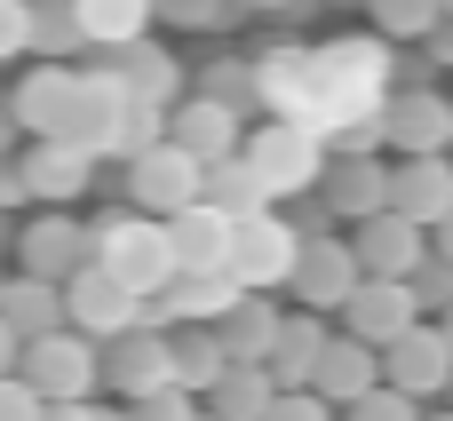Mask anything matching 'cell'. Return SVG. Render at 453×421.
<instances>
[{"label":"cell","instance_id":"ab89813d","mask_svg":"<svg viewBox=\"0 0 453 421\" xmlns=\"http://www.w3.org/2000/svg\"><path fill=\"white\" fill-rule=\"evenodd\" d=\"M16 366H24V342H16V326H8V318H0V382H8V374H16Z\"/></svg>","mask_w":453,"mask_h":421},{"label":"cell","instance_id":"5b68a950","mask_svg":"<svg viewBox=\"0 0 453 421\" xmlns=\"http://www.w3.org/2000/svg\"><path fill=\"white\" fill-rule=\"evenodd\" d=\"M239 159L263 175V191H271V199H295V191H311V183H319L326 143H319L311 127H295V119H263V127L247 135V151H239Z\"/></svg>","mask_w":453,"mask_h":421},{"label":"cell","instance_id":"f907efd6","mask_svg":"<svg viewBox=\"0 0 453 421\" xmlns=\"http://www.w3.org/2000/svg\"><path fill=\"white\" fill-rule=\"evenodd\" d=\"M0 287H8V279H0Z\"/></svg>","mask_w":453,"mask_h":421},{"label":"cell","instance_id":"30bf717a","mask_svg":"<svg viewBox=\"0 0 453 421\" xmlns=\"http://www.w3.org/2000/svg\"><path fill=\"white\" fill-rule=\"evenodd\" d=\"M247 287L231 279V271H199V279H167L159 295H143V326H215L231 302H239Z\"/></svg>","mask_w":453,"mask_h":421},{"label":"cell","instance_id":"4fadbf2b","mask_svg":"<svg viewBox=\"0 0 453 421\" xmlns=\"http://www.w3.org/2000/svg\"><path fill=\"white\" fill-rule=\"evenodd\" d=\"M167 143L191 151L199 167L231 159L247 135H239V103H215V96H191V103H167Z\"/></svg>","mask_w":453,"mask_h":421},{"label":"cell","instance_id":"6da1fadb","mask_svg":"<svg viewBox=\"0 0 453 421\" xmlns=\"http://www.w3.org/2000/svg\"><path fill=\"white\" fill-rule=\"evenodd\" d=\"M247 80H255V96L271 103V119H295V127H311V135L326 143V135H342L350 119H374V111H382V96H390V48H382L374 32H342V40H326V48L287 40V48H271Z\"/></svg>","mask_w":453,"mask_h":421},{"label":"cell","instance_id":"5bb4252c","mask_svg":"<svg viewBox=\"0 0 453 421\" xmlns=\"http://www.w3.org/2000/svg\"><path fill=\"white\" fill-rule=\"evenodd\" d=\"M382 143H390V151H406V159L453 151V103H446V96H430V88H414V96L382 103Z\"/></svg>","mask_w":453,"mask_h":421},{"label":"cell","instance_id":"8d00e7d4","mask_svg":"<svg viewBox=\"0 0 453 421\" xmlns=\"http://www.w3.org/2000/svg\"><path fill=\"white\" fill-rule=\"evenodd\" d=\"M406 287H414V302H438V310H446L453 302V263H422Z\"/></svg>","mask_w":453,"mask_h":421},{"label":"cell","instance_id":"4dcf8cb0","mask_svg":"<svg viewBox=\"0 0 453 421\" xmlns=\"http://www.w3.org/2000/svg\"><path fill=\"white\" fill-rule=\"evenodd\" d=\"M32 48H40V56H72V48H88L72 0H32Z\"/></svg>","mask_w":453,"mask_h":421},{"label":"cell","instance_id":"ac0fdd59","mask_svg":"<svg viewBox=\"0 0 453 421\" xmlns=\"http://www.w3.org/2000/svg\"><path fill=\"white\" fill-rule=\"evenodd\" d=\"M167 255H175V279L223 271V255H231V215H215L207 199H191L183 215H167Z\"/></svg>","mask_w":453,"mask_h":421},{"label":"cell","instance_id":"60d3db41","mask_svg":"<svg viewBox=\"0 0 453 421\" xmlns=\"http://www.w3.org/2000/svg\"><path fill=\"white\" fill-rule=\"evenodd\" d=\"M24 199H32V191H24V175H16V167H0V215H8V207H24Z\"/></svg>","mask_w":453,"mask_h":421},{"label":"cell","instance_id":"681fc988","mask_svg":"<svg viewBox=\"0 0 453 421\" xmlns=\"http://www.w3.org/2000/svg\"><path fill=\"white\" fill-rule=\"evenodd\" d=\"M438 421H453V414H438Z\"/></svg>","mask_w":453,"mask_h":421},{"label":"cell","instance_id":"7a4b0ae2","mask_svg":"<svg viewBox=\"0 0 453 421\" xmlns=\"http://www.w3.org/2000/svg\"><path fill=\"white\" fill-rule=\"evenodd\" d=\"M96 263L127 287V295H159L167 279H175V255H167V223L159 215H111V223H96Z\"/></svg>","mask_w":453,"mask_h":421},{"label":"cell","instance_id":"d6a6232c","mask_svg":"<svg viewBox=\"0 0 453 421\" xmlns=\"http://www.w3.org/2000/svg\"><path fill=\"white\" fill-rule=\"evenodd\" d=\"M350 421H422V406H414L406 390H390V382H374L366 398H350Z\"/></svg>","mask_w":453,"mask_h":421},{"label":"cell","instance_id":"e0dca14e","mask_svg":"<svg viewBox=\"0 0 453 421\" xmlns=\"http://www.w3.org/2000/svg\"><path fill=\"white\" fill-rule=\"evenodd\" d=\"M72 103H80V72L72 64H40L16 88V127H32L40 143L48 135H72Z\"/></svg>","mask_w":453,"mask_h":421},{"label":"cell","instance_id":"ffe728a7","mask_svg":"<svg viewBox=\"0 0 453 421\" xmlns=\"http://www.w3.org/2000/svg\"><path fill=\"white\" fill-rule=\"evenodd\" d=\"M453 207V151H430V159H406V167H390V215H406V223H438Z\"/></svg>","mask_w":453,"mask_h":421},{"label":"cell","instance_id":"ee69618b","mask_svg":"<svg viewBox=\"0 0 453 421\" xmlns=\"http://www.w3.org/2000/svg\"><path fill=\"white\" fill-rule=\"evenodd\" d=\"M430 231H438V263H453V207L438 215V223H430Z\"/></svg>","mask_w":453,"mask_h":421},{"label":"cell","instance_id":"d4e9b609","mask_svg":"<svg viewBox=\"0 0 453 421\" xmlns=\"http://www.w3.org/2000/svg\"><path fill=\"white\" fill-rule=\"evenodd\" d=\"M0 318L16 326V342H40V334H56L64 326V287H48V279H8L0 287Z\"/></svg>","mask_w":453,"mask_h":421},{"label":"cell","instance_id":"d590c367","mask_svg":"<svg viewBox=\"0 0 453 421\" xmlns=\"http://www.w3.org/2000/svg\"><path fill=\"white\" fill-rule=\"evenodd\" d=\"M32 48V0H0V56Z\"/></svg>","mask_w":453,"mask_h":421},{"label":"cell","instance_id":"7c38bea8","mask_svg":"<svg viewBox=\"0 0 453 421\" xmlns=\"http://www.w3.org/2000/svg\"><path fill=\"white\" fill-rule=\"evenodd\" d=\"M350 255H358V271H366V279H414V271L430 263V231L382 207V215H366V223H358Z\"/></svg>","mask_w":453,"mask_h":421},{"label":"cell","instance_id":"f546056e","mask_svg":"<svg viewBox=\"0 0 453 421\" xmlns=\"http://www.w3.org/2000/svg\"><path fill=\"white\" fill-rule=\"evenodd\" d=\"M271 398H279V390H271L263 366H231V374L207 390V414H215V421H263V414H271Z\"/></svg>","mask_w":453,"mask_h":421},{"label":"cell","instance_id":"f35d334b","mask_svg":"<svg viewBox=\"0 0 453 421\" xmlns=\"http://www.w3.org/2000/svg\"><path fill=\"white\" fill-rule=\"evenodd\" d=\"M151 8H167L175 24H207V16H215V0H151Z\"/></svg>","mask_w":453,"mask_h":421},{"label":"cell","instance_id":"8fae6325","mask_svg":"<svg viewBox=\"0 0 453 421\" xmlns=\"http://www.w3.org/2000/svg\"><path fill=\"white\" fill-rule=\"evenodd\" d=\"M382 382H390V390H406L414 406H422V398H438V390L453 382V350H446V334L414 318L398 342H382Z\"/></svg>","mask_w":453,"mask_h":421},{"label":"cell","instance_id":"7402d4cb","mask_svg":"<svg viewBox=\"0 0 453 421\" xmlns=\"http://www.w3.org/2000/svg\"><path fill=\"white\" fill-rule=\"evenodd\" d=\"M279 326H287V318H279V302H271V295H239V302L215 318V342H223V358H231V366H263V358H271V342H279Z\"/></svg>","mask_w":453,"mask_h":421},{"label":"cell","instance_id":"603a6c76","mask_svg":"<svg viewBox=\"0 0 453 421\" xmlns=\"http://www.w3.org/2000/svg\"><path fill=\"white\" fill-rule=\"evenodd\" d=\"M326 207L334 215H350V223H366V215H382L390 207V167L366 151V159H342V167H326Z\"/></svg>","mask_w":453,"mask_h":421},{"label":"cell","instance_id":"9a60e30c","mask_svg":"<svg viewBox=\"0 0 453 421\" xmlns=\"http://www.w3.org/2000/svg\"><path fill=\"white\" fill-rule=\"evenodd\" d=\"M24 191L32 199H48V207H72L80 191H88V175H96V151H80L72 135H48V143H32L24 151Z\"/></svg>","mask_w":453,"mask_h":421},{"label":"cell","instance_id":"2e32d148","mask_svg":"<svg viewBox=\"0 0 453 421\" xmlns=\"http://www.w3.org/2000/svg\"><path fill=\"white\" fill-rule=\"evenodd\" d=\"M342 318H350V334H358V342H374V350H382V342H398V334L422 318V302H414V287H406V279H358V295L342 302Z\"/></svg>","mask_w":453,"mask_h":421},{"label":"cell","instance_id":"c3c4849f","mask_svg":"<svg viewBox=\"0 0 453 421\" xmlns=\"http://www.w3.org/2000/svg\"><path fill=\"white\" fill-rule=\"evenodd\" d=\"M199 421H215V414H199Z\"/></svg>","mask_w":453,"mask_h":421},{"label":"cell","instance_id":"44dd1931","mask_svg":"<svg viewBox=\"0 0 453 421\" xmlns=\"http://www.w3.org/2000/svg\"><path fill=\"white\" fill-rule=\"evenodd\" d=\"M374 382H382V350H374V342H358V334L326 342V350H319V366H311V390H319L326 406H350V398H366Z\"/></svg>","mask_w":453,"mask_h":421},{"label":"cell","instance_id":"816d5d0a","mask_svg":"<svg viewBox=\"0 0 453 421\" xmlns=\"http://www.w3.org/2000/svg\"><path fill=\"white\" fill-rule=\"evenodd\" d=\"M446 390H453V382H446Z\"/></svg>","mask_w":453,"mask_h":421},{"label":"cell","instance_id":"836d02e7","mask_svg":"<svg viewBox=\"0 0 453 421\" xmlns=\"http://www.w3.org/2000/svg\"><path fill=\"white\" fill-rule=\"evenodd\" d=\"M127 421H199V398H183V390H151V398H135Z\"/></svg>","mask_w":453,"mask_h":421},{"label":"cell","instance_id":"52a82bcc","mask_svg":"<svg viewBox=\"0 0 453 421\" xmlns=\"http://www.w3.org/2000/svg\"><path fill=\"white\" fill-rule=\"evenodd\" d=\"M199 183H207V167H199L191 151H175L167 135L127 159V199H135V215H159V223H167V215H183V207L199 199Z\"/></svg>","mask_w":453,"mask_h":421},{"label":"cell","instance_id":"9c48e42d","mask_svg":"<svg viewBox=\"0 0 453 421\" xmlns=\"http://www.w3.org/2000/svg\"><path fill=\"white\" fill-rule=\"evenodd\" d=\"M167 366H175V358H167V334H159V326H127V334H111V342L96 350V374H104L127 406L151 398V390H175Z\"/></svg>","mask_w":453,"mask_h":421},{"label":"cell","instance_id":"7bdbcfd3","mask_svg":"<svg viewBox=\"0 0 453 421\" xmlns=\"http://www.w3.org/2000/svg\"><path fill=\"white\" fill-rule=\"evenodd\" d=\"M40 421H96V406H88V398H72V406H40Z\"/></svg>","mask_w":453,"mask_h":421},{"label":"cell","instance_id":"b9f144b4","mask_svg":"<svg viewBox=\"0 0 453 421\" xmlns=\"http://www.w3.org/2000/svg\"><path fill=\"white\" fill-rule=\"evenodd\" d=\"M430 56H438V64H453V16H438V24H430Z\"/></svg>","mask_w":453,"mask_h":421},{"label":"cell","instance_id":"3957f363","mask_svg":"<svg viewBox=\"0 0 453 421\" xmlns=\"http://www.w3.org/2000/svg\"><path fill=\"white\" fill-rule=\"evenodd\" d=\"M295 255H303V231L287 223V215H239L231 223V255H223V271L247 287V295H271V287H287L295 279Z\"/></svg>","mask_w":453,"mask_h":421},{"label":"cell","instance_id":"4316f807","mask_svg":"<svg viewBox=\"0 0 453 421\" xmlns=\"http://www.w3.org/2000/svg\"><path fill=\"white\" fill-rule=\"evenodd\" d=\"M72 16H80V40H96V48H135L143 32H151V0H72Z\"/></svg>","mask_w":453,"mask_h":421},{"label":"cell","instance_id":"f1b7e54d","mask_svg":"<svg viewBox=\"0 0 453 421\" xmlns=\"http://www.w3.org/2000/svg\"><path fill=\"white\" fill-rule=\"evenodd\" d=\"M199 199H207L215 215H231V223H239V215H263V207H271V191H263V175H255V167H247L239 151L207 167V183H199Z\"/></svg>","mask_w":453,"mask_h":421},{"label":"cell","instance_id":"f6af8a7d","mask_svg":"<svg viewBox=\"0 0 453 421\" xmlns=\"http://www.w3.org/2000/svg\"><path fill=\"white\" fill-rule=\"evenodd\" d=\"M438 334H446V350H453V302H446V318H438Z\"/></svg>","mask_w":453,"mask_h":421},{"label":"cell","instance_id":"ba28073f","mask_svg":"<svg viewBox=\"0 0 453 421\" xmlns=\"http://www.w3.org/2000/svg\"><path fill=\"white\" fill-rule=\"evenodd\" d=\"M358 279H366V271H358L350 239L303 231V255H295V279H287V287L303 295V310H319V318H326V310H342V302L358 295Z\"/></svg>","mask_w":453,"mask_h":421},{"label":"cell","instance_id":"e575fe53","mask_svg":"<svg viewBox=\"0 0 453 421\" xmlns=\"http://www.w3.org/2000/svg\"><path fill=\"white\" fill-rule=\"evenodd\" d=\"M263 421H334V406H326L319 390H279V398H271V414H263Z\"/></svg>","mask_w":453,"mask_h":421},{"label":"cell","instance_id":"83f0119b","mask_svg":"<svg viewBox=\"0 0 453 421\" xmlns=\"http://www.w3.org/2000/svg\"><path fill=\"white\" fill-rule=\"evenodd\" d=\"M111 72H119V88H127L135 103H159V111H167V103H175V88H183V72H175V56H159L151 40H135V48H119V64H111Z\"/></svg>","mask_w":453,"mask_h":421},{"label":"cell","instance_id":"277c9868","mask_svg":"<svg viewBox=\"0 0 453 421\" xmlns=\"http://www.w3.org/2000/svg\"><path fill=\"white\" fill-rule=\"evenodd\" d=\"M16 382H24L40 406H72V398H88V390L104 382V374H96V342H88V334H72V326H56V334L24 342Z\"/></svg>","mask_w":453,"mask_h":421},{"label":"cell","instance_id":"74e56055","mask_svg":"<svg viewBox=\"0 0 453 421\" xmlns=\"http://www.w3.org/2000/svg\"><path fill=\"white\" fill-rule=\"evenodd\" d=\"M0 421H40V398H32V390H24L16 374L0 382Z\"/></svg>","mask_w":453,"mask_h":421},{"label":"cell","instance_id":"484cf974","mask_svg":"<svg viewBox=\"0 0 453 421\" xmlns=\"http://www.w3.org/2000/svg\"><path fill=\"white\" fill-rule=\"evenodd\" d=\"M167 382L183 390V398H207L223 374H231V358H223V342H215V326H191V334H167Z\"/></svg>","mask_w":453,"mask_h":421},{"label":"cell","instance_id":"7dc6e473","mask_svg":"<svg viewBox=\"0 0 453 421\" xmlns=\"http://www.w3.org/2000/svg\"><path fill=\"white\" fill-rule=\"evenodd\" d=\"M96 421H127V414H104V406H96Z\"/></svg>","mask_w":453,"mask_h":421},{"label":"cell","instance_id":"cb8c5ba5","mask_svg":"<svg viewBox=\"0 0 453 421\" xmlns=\"http://www.w3.org/2000/svg\"><path fill=\"white\" fill-rule=\"evenodd\" d=\"M319 350H326V326H319V310L287 318V326H279V342H271V358H263L271 390H311V366H319Z\"/></svg>","mask_w":453,"mask_h":421},{"label":"cell","instance_id":"8992f818","mask_svg":"<svg viewBox=\"0 0 453 421\" xmlns=\"http://www.w3.org/2000/svg\"><path fill=\"white\" fill-rule=\"evenodd\" d=\"M64 326L88 334V342H111V334L143 326V295H127L104 263H80V271L64 279Z\"/></svg>","mask_w":453,"mask_h":421},{"label":"cell","instance_id":"1f68e13d","mask_svg":"<svg viewBox=\"0 0 453 421\" xmlns=\"http://www.w3.org/2000/svg\"><path fill=\"white\" fill-rule=\"evenodd\" d=\"M374 8V24H382V40H430V24L446 16L438 0H366Z\"/></svg>","mask_w":453,"mask_h":421},{"label":"cell","instance_id":"bcb514c9","mask_svg":"<svg viewBox=\"0 0 453 421\" xmlns=\"http://www.w3.org/2000/svg\"><path fill=\"white\" fill-rule=\"evenodd\" d=\"M247 8H295V0H247Z\"/></svg>","mask_w":453,"mask_h":421},{"label":"cell","instance_id":"d6986e66","mask_svg":"<svg viewBox=\"0 0 453 421\" xmlns=\"http://www.w3.org/2000/svg\"><path fill=\"white\" fill-rule=\"evenodd\" d=\"M80 263H96V231H80L72 215H40V223L24 231V279L64 287Z\"/></svg>","mask_w":453,"mask_h":421}]
</instances>
